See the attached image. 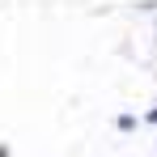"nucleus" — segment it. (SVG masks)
Segmentation results:
<instances>
[{
  "label": "nucleus",
  "mask_w": 157,
  "mask_h": 157,
  "mask_svg": "<svg viewBox=\"0 0 157 157\" xmlns=\"http://www.w3.org/2000/svg\"><path fill=\"white\" fill-rule=\"evenodd\" d=\"M144 119H149V123H157V110H149V115H144Z\"/></svg>",
  "instance_id": "obj_1"
}]
</instances>
